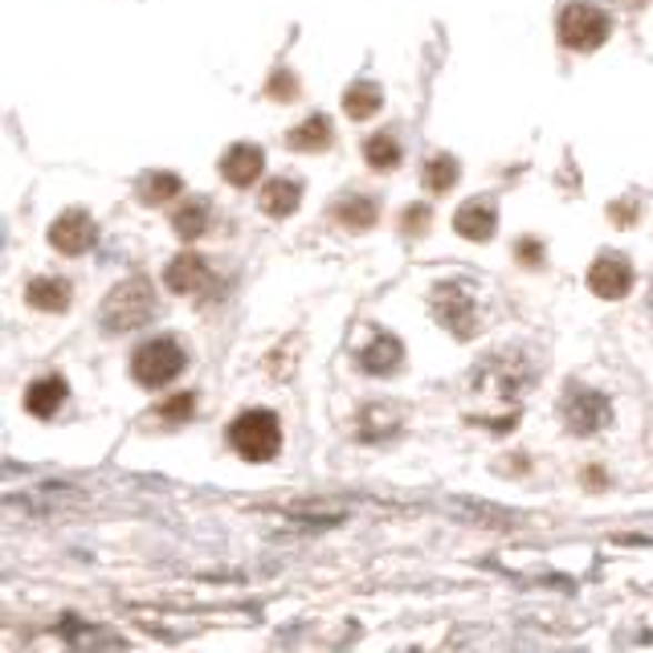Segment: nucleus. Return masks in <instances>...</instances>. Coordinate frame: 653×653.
<instances>
[{"label":"nucleus","instance_id":"a211bd4d","mask_svg":"<svg viewBox=\"0 0 653 653\" xmlns=\"http://www.w3.org/2000/svg\"><path fill=\"white\" fill-rule=\"evenodd\" d=\"M364 160L376 168V172H392L396 163H401V143L392 131H376V135L364 143Z\"/></svg>","mask_w":653,"mask_h":653},{"label":"nucleus","instance_id":"f8f14e48","mask_svg":"<svg viewBox=\"0 0 653 653\" xmlns=\"http://www.w3.org/2000/svg\"><path fill=\"white\" fill-rule=\"evenodd\" d=\"M360 360V368L364 372H372V376H392L396 368H401L404 360V348L392 335H372V343H368L364 352L355 355Z\"/></svg>","mask_w":653,"mask_h":653},{"label":"nucleus","instance_id":"4468645a","mask_svg":"<svg viewBox=\"0 0 653 653\" xmlns=\"http://www.w3.org/2000/svg\"><path fill=\"white\" fill-rule=\"evenodd\" d=\"M70 282L66 278H33L26 287V299L29 307H38V311H50V314H62L70 311Z\"/></svg>","mask_w":653,"mask_h":653},{"label":"nucleus","instance_id":"4be33fe9","mask_svg":"<svg viewBox=\"0 0 653 653\" xmlns=\"http://www.w3.org/2000/svg\"><path fill=\"white\" fill-rule=\"evenodd\" d=\"M340 221L348 229H372L376 225V201L372 197H348V201H340Z\"/></svg>","mask_w":653,"mask_h":653},{"label":"nucleus","instance_id":"20e7f679","mask_svg":"<svg viewBox=\"0 0 653 653\" xmlns=\"http://www.w3.org/2000/svg\"><path fill=\"white\" fill-rule=\"evenodd\" d=\"M609 33H613V21H609V13H604L601 4H592V0L567 4L564 17H560V41L576 53L601 50Z\"/></svg>","mask_w":653,"mask_h":653},{"label":"nucleus","instance_id":"0eeeda50","mask_svg":"<svg viewBox=\"0 0 653 653\" xmlns=\"http://www.w3.org/2000/svg\"><path fill=\"white\" fill-rule=\"evenodd\" d=\"M94 241H99V225H94L82 209H70V213H62L50 225V245L58 253H66V258H82V253H90L94 250Z\"/></svg>","mask_w":653,"mask_h":653},{"label":"nucleus","instance_id":"f03ea898","mask_svg":"<svg viewBox=\"0 0 653 653\" xmlns=\"http://www.w3.org/2000/svg\"><path fill=\"white\" fill-rule=\"evenodd\" d=\"M229 445L245 458V462H274L282 450V425L274 413L265 409H250L229 425Z\"/></svg>","mask_w":653,"mask_h":653},{"label":"nucleus","instance_id":"f3484780","mask_svg":"<svg viewBox=\"0 0 653 653\" xmlns=\"http://www.w3.org/2000/svg\"><path fill=\"white\" fill-rule=\"evenodd\" d=\"M380 107H384V94H380L376 82H355V87L343 94V114H348V119H355V123L372 119Z\"/></svg>","mask_w":653,"mask_h":653},{"label":"nucleus","instance_id":"2eb2a0df","mask_svg":"<svg viewBox=\"0 0 653 653\" xmlns=\"http://www.w3.org/2000/svg\"><path fill=\"white\" fill-rule=\"evenodd\" d=\"M299 201H302V184L290 177L270 180V184L262 189V197H258V204H262L270 217H290L294 209H299Z\"/></svg>","mask_w":653,"mask_h":653},{"label":"nucleus","instance_id":"1a4fd4ad","mask_svg":"<svg viewBox=\"0 0 653 653\" xmlns=\"http://www.w3.org/2000/svg\"><path fill=\"white\" fill-rule=\"evenodd\" d=\"M265 168V151L258 143H233V148L221 155V177L238 189H250L253 180L262 177Z\"/></svg>","mask_w":653,"mask_h":653},{"label":"nucleus","instance_id":"aec40b11","mask_svg":"<svg viewBox=\"0 0 653 653\" xmlns=\"http://www.w3.org/2000/svg\"><path fill=\"white\" fill-rule=\"evenodd\" d=\"M172 229H177L184 241H197L209 229V204L204 201H189L184 209H177V217H172Z\"/></svg>","mask_w":653,"mask_h":653},{"label":"nucleus","instance_id":"423d86ee","mask_svg":"<svg viewBox=\"0 0 653 653\" xmlns=\"http://www.w3.org/2000/svg\"><path fill=\"white\" fill-rule=\"evenodd\" d=\"M433 314H438V323L450 331V335H458V340H470L478 331V314H474V299L465 294V290L458 287H438L433 290Z\"/></svg>","mask_w":653,"mask_h":653},{"label":"nucleus","instance_id":"39448f33","mask_svg":"<svg viewBox=\"0 0 653 653\" xmlns=\"http://www.w3.org/2000/svg\"><path fill=\"white\" fill-rule=\"evenodd\" d=\"M564 421L572 433L580 438H589V433H601L609 421H613V404L604 392H592V389H572L564 401Z\"/></svg>","mask_w":653,"mask_h":653},{"label":"nucleus","instance_id":"7ed1b4c3","mask_svg":"<svg viewBox=\"0 0 653 653\" xmlns=\"http://www.w3.org/2000/svg\"><path fill=\"white\" fill-rule=\"evenodd\" d=\"M189 368V355L172 335H160V340H148L143 348H135L131 355V376L143 384V389H168L172 380Z\"/></svg>","mask_w":653,"mask_h":653},{"label":"nucleus","instance_id":"412c9836","mask_svg":"<svg viewBox=\"0 0 653 653\" xmlns=\"http://www.w3.org/2000/svg\"><path fill=\"white\" fill-rule=\"evenodd\" d=\"M172 197H180V177H172V172H151L139 184V201L143 204H163Z\"/></svg>","mask_w":653,"mask_h":653},{"label":"nucleus","instance_id":"6e6552de","mask_svg":"<svg viewBox=\"0 0 653 653\" xmlns=\"http://www.w3.org/2000/svg\"><path fill=\"white\" fill-rule=\"evenodd\" d=\"M589 287L596 299H609V302L625 299L629 290H633V265H629V258H621V253H601L589 270Z\"/></svg>","mask_w":653,"mask_h":653},{"label":"nucleus","instance_id":"393cba45","mask_svg":"<svg viewBox=\"0 0 653 653\" xmlns=\"http://www.w3.org/2000/svg\"><path fill=\"white\" fill-rule=\"evenodd\" d=\"M421 229H429V209H425V204H416L413 213L404 217V233H421Z\"/></svg>","mask_w":653,"mask_h":653},{"label":"nucleus","instance_id":"9d476101","mask_svg":"<svg viewBox=\"0 0 653 653\" xmlns=\"http://www.w3.org/2000/svg\"><path fill=\"white\" fill-rule=\"evenodd\" d=\"M163 282L172 294H197V290L209 282V262H204L201 253H180L172 258V265L163 270Z\"/></svg>","mask_w":653,"mask_h":653},{"label":"nucleus","instance_id":"9b49d317","mask_svg":"<svg viewBox=\"0 0 653 653\" xmlns=\"http://www.w3.org/2000/svg\"><path fill=\"white\" fill-rule=\"evenodd\" d=\"M453 229H458L465 241H490L494 238V229H499V213H494V204H486V201H470L453 213Z\"/></svg>","mask_w":653,"mask_h":653},{"label":"nucleus","instance_id":"b1692460","mask_svg":"<svg viewBox=\"0 0 653 653\" xmlns=\"http://www.w3.org/2000/svg\"><path fill=\"white\" fill-rule=\"evenodd\" d=\"M515 253H519V262H528V265H540L543 262V245H540V241H519Z\"/></svg>","mask_w":653,"mask_h":653},{"label":"nucleus","instance_id":"dca6fc26","mask_svg":"<svg viewBox=\"0 0 653 653\" xmlns=\"http://www.w3.org/2000/svg\"><path fill=\"white\" fill-rule=\"evenodd\" d=\"M287 148H294V151H326V148H331V119H326V114H311L307 123H299L287 135Z\"/></svg>","mask_w":653,"mask_h":653},{"label":"nucleus","instance_id":"5701e85b","mask_svg":"<svg viewBox=\"0 0 653 653\" xmlns=\"http://www.w3.org/2000/svg\"><path fill=\"white\" fill-rule=\"evenodd\" d=\"M197 413V392H177V396H163V404L155 409L163 425H184Z\"/></svg>","mask_w":653,"mask_h":653},{"label":"nucleus","instance_id":"ddd939ff","mask_svg":"<svg viewBox=\"0 0 653 653\" xmlns=\"http://www.w3.org/2000/svg\"><path fill=\"white\" fill-rule=\"evenodd\" d=\"M66 396H70L66 380H58V376L33 380L29 392H26V409L33 416H41V421H50V416H58V409L66 404Z\"/></svg>","mask_w":653,"mask_h":653},{"label":"nucleus","instance_id":"6ab92c4d","mask_svg":"<svg viewBox=\"0 0 653 653\" xmlns=\"http://www.w3.org/2000/svg\"><path fill=\"white\" fill-rule=\"evenodd\" d=\"M458 177H462V168H458V160L453 155H433V160L425 163V172H421V180H425L429 192H450L453 184H458Z\"/></svg>","mask_w":653,"mask_h":653},{"label":"nucleus","instance_id":"f257e3e1","mask_svg":"<svg viewBox=\"0 0 653 653\" xmlns=\"http://www.w3.org/2000/svg\"><path fill=\"white\" fill-rule=\"evenodd\" d=\"M155 314V290H151L148 278H127L107 294L102 302V326L107 331H135Z\"/></svg>","mask_w":653,"mask_h":653}]
</instances>
